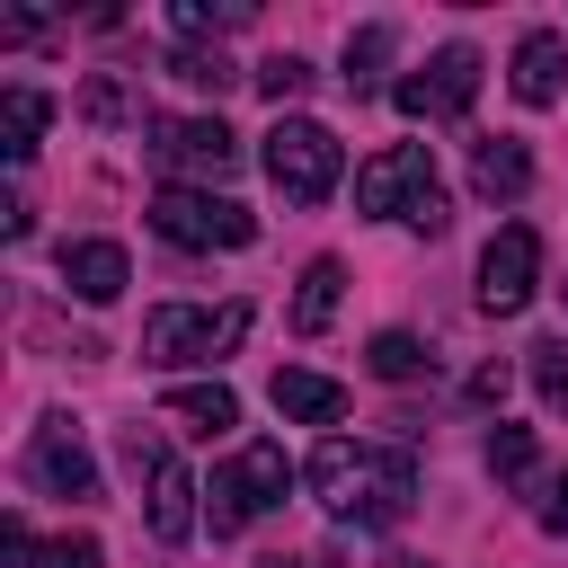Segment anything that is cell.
<instances>
[{
    "mask_svg": "<svg viewBox=\"0 0 568 568\" xmlns=\"http://www.w3.org/2000/svg\"><path fill=\"white\" fill-rule=\"evenodd\" d=\"M311 488H320V506H328L337 524H364V532H390V524L417 506L408 453H390V444H346V435H328V444L311 453Z\"/></svg>",
    "mask_w": 568,
    "mask_h": 568,
    "instance_id": "1",
    "label": "cell"
},
{
    "mask_svg": "<svg viewBox=\"0 0 568 568\" xmlns=\"http://www.w3.org/2000/svg\"><path fill=\"white\" fill-rule=\"evenodd\" d=\"M355 204H364V213H390V222H408V231H426V240L453 222L426 142H390V151H373V160L355 169Z\"/></svg>",
    "mask_w": 568,
    "mask_h": 568,
    "instance_id": "2",
    "label": "cell"
},
{
    "mask_svg": "<svg viewBox=\"0 0 568 568\" xmlns=\"http://www.w3.org/2000/svg\"><path fill=\"white\" fill-rule=\"evenodd\" d=\"M240 337H248V302H222V311H204V302H160V311L142 320V364H160V373H178V364H222Z\"/></svg>",
    "mask_w": 568,
    "mask_h": 568,
    "instance_id": "3",
    "label": "cell"
},
{
    "mask_svg": "<svg viewBox=\"0 0 568 568\" xmlns=\"http://www.w3.org/2000/svg\"><path fill=\"white\" fill-rule=\"evenodd\" d=\"M142 222L160 240H178V248H248L257 240V213L231 204V195H213V186H160L142 204Z\"/></svg>",
    "mask_w": 568,
    "mask_h": 568,
    "instance_id": "4",
    "label": "cell"
},
{
    "mask_svg": "<svg viewBox=\"0 0 568 568\" xmlns=\"http://www.w3.org/2000/svg\"><path fill=\"white\" fill-rule=\"evenodd\" d=\"M337 169H346V151H337L328 124H311V115H275V133H266V178H275L293 204H328Z\"/></svg>",
    "mask_w": 568,
    "mask_h": 568,
    "instance_id": "5",
    "label": "cell"
},
{
    "mask_svg": "<svg viewBox=\"0 0 568 568\" xmlns=\"http://www.w3.org/2000/svg\"><path fill=\"white\" fill-rule=\"evenodd\" d=\"M284 488H293V462H284V444H248L240 462H222V470H213V488H204V515H213V532H240V524H257L266 506H284Z\"/></svg>",
    "mask_w": 568,
    "mask_h": 568,
    "instance_id": "6",
    "label": "cell"
},
{
    "mask_svg": "<svg viewBox=\"0 0 568 568\" xmlns=\"http://www.w3.org/2000/svg\"><path fill=\"white\" fill-rule=\"evenodd\" d=\"M142 133H151V160L178 178H231L240 169V133L222 115H142Z\"/></svg>",
    "mask_w": 568,
    "mask_h": 568,
    "instance_id": "7",
    "label": "cell"
},
{
    "mask_svg": "<svg viewBox=\"0 0 568 568\" xmlns=\"http://www.w3.org/2000/svg\"><path fill=\"white\" fill-rule=\"evenodd\" d=\"M532 284H541V231H532V222H506V231L488 240V257H479V311L515 320V311L532 302Z\"/></svg>",
    "mask_w": 568,
    "mask_h": 568,
    "instance_id": "8",
    "label": "cell"
},
{
    "mask_svg": "<svg viewBox=\"0 0 568 568\" xmlns=\"http://www.w3.org/2000/svg\"><path fill=\"white\" fill-rule=\"evenodd\" d=\"M399 115H470V98H479V53L470 44H444L426 71H408L399 89Z\"/></svg>",
    "mask_w": 568,
    "mask_h": 568,
    "instance_id": "9",
    "label": "cell"
},
{
    "mask_svg": "<svg viewBox=\"0 0 568 568\" xmlns=\"http://www.w3.org/2000/svg\"><path fill=\"white\" fill-rule=\"evenodd\" d=\"M124 462L151 470V532H160V541H186V532H195V479H186L142 426H124Z\"/></svg>",
    "mask_w": 568,
    "mask_h": 568,
    "instance_id": "10",
    "label": "cell"
},
{
    "mask_svg": "<svg viewBox=\"0 0 568 568\" xmlns=\"http://www.w3.org/2000/svg\"><path fill=\"white\" fill-rule=\"evenodd\" d=\"M27 479H36L44 497H98V470H89V453H80V435H71L62 417L27 444Z\"/></svg>",
    "mask_w": 568,
    "mask_h": 568,
    "instance_id": "11",
    "label": "cell"
},
{
    "mask_svg": "<svg viewBox=\"0 0 568 568\" xmlns=\"http://www.w3.org/2000/svg\"><path fill=\"white\" fill-rule=\"evenodd\" d=\"M568 89V36L559 27H532L524 44H515V98L524 106H550Z\"/></svg>",
    "mask_w": 568,
    "mask_h": 568,
    "instance_id": "12",
    "label": "cell"
},
{
    "mask_svg": "<svg viewBox=\"0 0 568 568\" xmlns=\"http://www.w3.org/2000/svg\"><path fill=\"white\" fill-rule=\"evenodd\" d=\"M62 284H71L80 302H115V293L133 284V257H124L115 240H71V248H62Z\"/></svg>",
    "mask_w": 568,
    "mask_h": 568,
    "instance_id": "13",
    "label": "cell"
},
{
    "mask_svg": "<svg viewBox=\"0 0 568 568\" xmlns=\"http://www.w3.org/2000/svg\"><path fill=\"white\" fill-rule=\"evenodd\" d=\"M266 399H275L284 417H302V426H328V417H346V382H328V373H302V364H284V373L266 382Z\"/></svg>",
    "mask_w": 568,
    "mask_h": 568,
    "instance_id": "14",
    "label": "cell"
},
{
    "mask_svg": "<svg viewBox=\"0 0 568 568\" xmlns=\"http://www.w3.org/2000/svg\"><path fill=\"white\" fill-rule=\"evenodd\" d=\"M470 186H479L488 204H515V195L532 186V151H524L515 133H497V142H479V151H470Z\"/></svg>",
    "mask_w": 568,
    "mask_h": 568,
    "instance_id": "15",
    "label": "cell"
},
{
    "mask_svg": "<svg viewBox=\"0 0 568 568\" xmlns=\"http://www.w3.org/2000/svg\"><path fill=\"white\" fill-rule=\"evenodd\" d=\"M0 550H9V568H106V550L89 541V532H62V541H36L18 515H9V532H0Z\"/></svg>",
    "mask_w": 568,
    "mask_h": 568,
    "instance_id": "16",
    "label": "cell"
},
{
    "mask_svg": "<svg viewBox=\"0 0 568 568\" xmlns=\"http://www.w3.org/2000/svg\"><path fill=\"white\" fill-rule=\"evenodd\" d=\"M337 293H346V266L337 257H311L302 266V293H293V337H320L337 320Z\"/></svg>",
    "mask_w": 568,
    "mask_h": 568,
    "instance_id": "17",
    "label": "cell"
},
{
    "mask_svg": "<svg viewBox=\"0 0 568 568\" xmlns=\"http://www.w3.org/2000/svg\"><path fill=\"white\" fill-rule=\"evenodd\" d=\"M160 408H169L186 435H222V426H240V399H231L222 382H186V390H169Z\"/></svg>",
    "mask_w": 568,
    "mask_h": 568,
    "instance_id": "18",
    "label": "cell"
},
{
    "mask_svg": "<svg viewBox=\"0 0 568 568\" xmlns=\"http://www.w3.org/2000/svg\"><path fill=\"white\" fill-rule=\"evenodd\" d=\"M44 115H53V98H44V89H9V98H0V151H9V160H27V151H36V133H44Z\"/></svg>",
    "mask_w": 568,
    "mask_h": 568,
    "instance_id": "19",
    "label": "cell"
},
{
    "mask_svg": "<svg viewBox=\"0 0 568 568\" xmlns=\"http://www.w3.org/2000/svg\"><path fill=\"white\" fill-rule=\"evenodd\" d=\"M364 364H373L382 382H417V373H435V355H426V346H417L408 328H382V337L364 346Z\"/></svg>",
    "mask_w": 568,
    "mask_h": 568,
    "instance_id": "20",
    "label": "cell"
},
{
    "mask_svg": "<svg viewBox=\"0 0 568 568\" xmlns=\"http://www.w3.org/2000/svg\"><path fill=\"white\" fill-rule=\"evenodd\" d=\"M382 62H390V27H355V36H346V89L364 98V89L382 80Z\"/></svg>",
    "mask_w": 568,
    "mask_h": 568,
    "instance_id": "21",
    "label": "cell"
},
{
    "mask_svg": "<svg viewBox=\"0 0 568 568\" xmlns=\"http://www.w3.org/2000/svg\"><path fill=\"white\" fill-rule=\"evenodd\" d=\"M532 355V390H541V408L550 417H568V346L559 337H541V346H524Z\"/></svg>",
    "mask_w": 568,
    "mask_h": 568,
    "instance_id": "22",
    "label": "cell"
},
{
    "mask_svg": "<svg viewBox=\"0 0 568 568\" xmlns=\"http://www.w3.org/2000/svg\"><path fill=\"white\" fill-rule=\"evenodd\" d=\"M169 80H186V89H204V98H222L240 71L222 62V53H204V44H186V53H169Z\"/></svg>",
    "mask_w": 568,
    "mask_h": 568,
    "instance_id": "23",
    "label": "cell"
},
{
    "mask_svg": "<svg viewBox=\"0 0 568 568\" xmlns=\"http://www.w3.org/2000/svg\"><path fill=\"white\" fill-rule=\"evenodd\" d=\"M532 462H541L532 426H497V435H488V470H497V479H532Z\"/></svg>",
    "mask_w": 568,
    "mask_h": 568,
    "instance_id": "24",
    "label": "cell"
},
{
    "mask_svg": "<svg viewBox=\"0 0 568 568\" xmlns=\"http://www.w3.org/2000/svg\"><path fill=\"white\" fill-rule=\"evenodd\" d=\"M222 27H248V0H222V9L213 0H186L178 9V36H222Z\"/></svg>",
    "mask_w": 568,
    "mask_h": 568,
    "instance_id": "25",
    "label": "cell"
},
{
    "mask_svg": "<svg viewBox=\"0 0 568 568\" xmlns=\"http://www.w3.org/2000/svg\"><path fill=\"white\" fill-rule=\"evenodd\" d=\"M257 89L284 106V98H302V89H311V62H302V53H275V62H257Z\"/></svg>",
    "mask_w": 568,
    "mask_h": 568,
    "instance_id": "26",
    "label": "cell"
},
{
    "mask_svg": "<svg viewBox=\"0 0 568 568\" xmlns=\"http://www.w3.org/2000/svg\"><path fill=\"white\" fill-rule=\"evenodd\" d=\"M497 399H506V364H479L470 373V408H497Z\"/></svg>",
    "mask_w": 568,
    "mask_h": 568,
    "instance_id": "27",
    "label": "cell"
},
{
    "mask_svg": "<svg viewBox=\"0 0 568 568\" xmlns=\"http://www.w3.org/2000/svg\"><path fill=\"white\" fill-rule=\"evenodd\" d=\"M550 532H568V479H559V497H550V515H541Z\"/></svg>",
    "mask_w": 568,
    "mask_h": 568,
    "instance_id": "28",
    "label": "cell"
}]
</instances>
